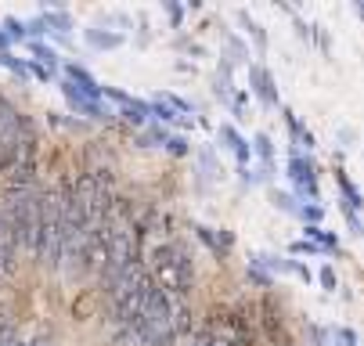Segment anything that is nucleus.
Masks as SVG:
<instances>
[{"label":"nucleus","instance_id":"f257e3e1","mask_svg":"<svg viewBox=\"0 0 364 346\" xmlns=\"http://www.w3.org/2000/svg\"><path fill=\"white\" fill-rule=\"evenodd\" d=\"M65 199H69V206H73L76 220L83 224V231H87V227H97V224H105V220H109L112 199H109V188H105V180H101L97 173H83V177L73 184V191L65 195Z\"/></svg>","mask_w":364,"mask_h":346},{"label":"nucleus","instance_id":"f03ea898","mask_svg":"<svg viewBox=\"0 0 364 346\" xmlns=\"http://www.w3.org/2000/svg\"><path fill=\"white\" fill-rule=\"evenodd\" d=\"M151 267H155V278H159V285L166 296H188L191 292V260L177 249V245H155L151 249Z\"/></svg>","mask_w":364,"mask_h":346},{"label":"nucleus","instance_id":"7ed1b4c3","mask_svg":"<svg viewBox=\"0 0 364 346\" xmlns=\"http://www.w3.org/2000/svg\"><path fill=\"white\" fill-rule=\"evenodd\" d=\"M289 177L296 180V188L303 195H310V199H318V180H314V163L303 159V156H292L289 159Z\"/></svg>","mask_w":364,"mask_h":346},{"label":"nucleus","instance_id":"20e7f679","mask_svg":"<svg viewBox=\"0 0 364 346\" xmlns=\"http://www.w3.org/2000/svg\"><path fill=\"white\" fill-rule=\"evenodd\" d=\"M65 83L73 90H80L83 97H90V102H97V97H101V83L87 69H80V65H65Z\"/></svg>","mask_w":364,"mask_h":346},{"label":"nucleus","instance_id":"39448f33","mask_svg":"<svg viewBox=\"0 0 364 346\" xmlns=\"http://www.w3.org/2000/svg\"><path fill=\"white\" fill-rule=\"evenodd\" d=\"M62 94H65V102L76 109V112H83V116H90V119H112L116 112H109V109H101L97 102H90V97H83L80 90H73L69 83H62Z\"/></svg>","mask_w":364,"mask_h":346},{"label":"nucleus","instance_id":"423d86ee","mask_svg":"<svg viewBox=\"0 0 364 346\" xmlns=\"http://www.w3.org/2000/svg\"><path fill=\"white\" fill-rule=\"evenodd\" d=\"M249 83H252L256 97H259V102H264L267 109H274V105H278V90H274V80H271V72H267V69L252 65V69H249Z\"/></svg>","mask_w":364,"mask_h":346},{"label":"nucleus","instance_id":"0eeeda50","mask_svg":"<svg viewBox=\"0 0 364 346\" xmlns=\"http://www.w3.org/2000/svg\"><path fill=\"white\" fill-rule=\"evenodd\" d=\"M195 234H198L205 245H210L213 256H228V253L235 249V234H231V231H213V227L198 224V227H195Z\"/></svg>","mask_w":364,"mask_h":346},{"label":"nucleus","instance_id":"6e6552de","mask_svg":"<svg viewBox=\"0 0 364 346\" xmlns=\"http://www.w3.org/2000/svg\"><path fill=\"white\" fill-rule=\"evenodd\" d=\"M69 33L73 29V18L65 15V11H47V15H40V18H33L29 26H26V33Z\"/></svg>","mask_w":364,"mask_h":346},{"label":"nucleus","instance_id":"1a4fd4ad","mask_svg":"<svg viewBox=\"0 0 364 346\" xmlns=\"http://www.w3.org/2000/svg\"><path fill=\"white\" fill-rule=\"evenodd\" d=\"M29 51H33V58H36V76H40V80H50V76H55V69H58V55L50 51V47H43V43H29Z\"/></svg>","mask_w":364,"mask_h":346},{"label":"nucleus","instance_id":"9d476101","mask_svg":"<svg viewBox=\"0 0 364 346\" xmlns=\"http://www.w3.org/2000/svg\"><path fill=\"white\" fill-rule=\"evenodd\" d=\"M318 346H357V335L350 328H314Z\"/></svg>","mask_w":364,"mask_h":346},{"label":"nucleus","instance_id":"9b49d317","mask_svg":"<svg viewBox=\"0 0 364 346\" xmlns=\"http://www.w3.org/2000/svg\"><path fill=\"white\" fill-rule=\"evenodd\" d=\"M83 36H87V43H90V47H97V51H116V47L123 43V36H119V33H101V29H87Z\"/></svg>","mask_w":364,"mask_h":346},{"label":"nucleus","instance_id":"f8f14e48","mask_svg":"<svg viewBox=\"0 0 364 346\" xmlns=\"http://www.w3.org/2000/svg\"><path fill=\"white\" fill-rule=\"evenodd\" d=\"M220 141H228V148L238 156V163H242V166L249 163V144L238 137V130H235V126H220Z\"/></svg>","mask_w":364,"mask_h":346},{"label":"nucleus","instance_id":"ddd939ff","mask_svg":"<svg viewBox=\"0 0 364 346\" xmlns=\"http://www.w3.org/2000/svg\"><path fill=\"white\" fill-rule=\"evenodd\" d=\"M238 22L245 26V33L256 40V47H267V36H264V29H259V22H252L249 18V11H238Z\"/></svg>","mask_w":364,"mask_h":346},{"label":"nucleus","instance_id":"4468645a","mask_svg":"<svg viewBox=\"0 0 364 346\" xmlns=\"http://www.w3.org/2000/svg\"><path fill=\"white\" fill-rule=\"evenodd\" d=\"M336 177H339V188H343V195H346V210H357V206H360V195H357V188L346 180V173H343V170H336Z\"/></svg>","mask_w":364,"mask_h":346},{"label":"nucleus","instance_id":"2eb2a0df","mask_svg":"<svg viewBox=\"0 0 364 346\" xmlns=\"http://www.w3.org/2000/svg\"><path fill=\"white\" fill-rule=\"evenodd\" d=\"M188 346H231V342L220 339V335H213V332H195V335L188 339Z\"/></svg>","mask_w":364,"mask_h":346},{"label":"nucleus","instance_id":"dca6fc26","mask_svg":"<svg viewBox=\"0 0 364 346\" xmlns=\"http://www.w3.org/2000/svg\"><path fill=\"white\" fill-rule=\"evenodd\" d=\"M285 116H289V130H292V137H296L299 144H306V148L314 144V137H310V130H303V126H299V119H296L292 112H285Z\"/></svg>","mask_w":364,"mask_h":346},{"label":"nucleus","instance_id":"f3484780","mask_svg":"<svg viewBox=\"0 0 364 346\" xmlns=\"http://www.w3.org/2000/svg\"><path fill=\"white\" fill-rule=\"evenodd\" d=\"M252 144H256V152H259V159H264V163L274 159V148H271V137H267V134H256Z\"/></svg>","mask_w":364,"mask_h":346},{"label":"nucleus","instance_id":"a211bd4d","mask_svg":"<svg viewBox=\"0 0 364 346\" xmlns=\"http://www.w3.org/2000/svg\"><path fill=\"white\" fill-rule=\"evenodd\" d=\"M148 116H159L163 123H173V119H177V112H173L170 105H163V102H155V105H148Z\"/></svg>","mask_w":364,"mask_h":346},{"label":"nucleus","instance_id":"6ab92c4d","mask_svg":"<svg viewBox=\"0 0 364 346\" xmlns=\"http://www.w3.org/2000/svg\"><path fill=\"white\" fill-rule=\"evenodd\" d=\"M0 62H4V65H8V69H11V72H18V76H22V80H26V76H29V65H26V62H18V58H11V55H8V51H0Z\"/></svg>","mask_w":364,"mask_h":346},{"label":"nucleus","instance_id":"aec40b11","mask_svg":"<svg viewBox=\"0 0 364 346\" xmlns=\"http://www.w3.org/2000/svg\"><path fill=\"white\" fill-rule=\"evenodd\" d=\"M249 278H252L259 288H271V274H267L264 267H259V264H249Z\"/></svg>","mask_w":364,"mask_h":346},{"label":"nucleus","instance_id":"412c9836","mask_svg":"<svg viewBox=\"0 0 364 346\" xmlns=\"http://www.w3.org/2000/svg\"><path fill=\"white\" fill-rule=\"evenodd\" d=\"M0 346H22V339L11 325H0Z\"/></svg>","mask_w":364,"mask_h":346},{"label":"nucleus","instance_id":"4be33fe9","mask_svg":"<svg viewBox=\"0 0 364 346\" xmlns=\"http://www.w3.org/2000/svg\"><path fill=\"white\" fill-rule=\"evenodd\" d=\"M4 29H8L11 40H22L26 36V22H18V18H4Z\"/></svg>","mask_w":364,"mask_h":346},{"label":"nucleus","instance_id":"5701e85b","mask_svg":"<svg viewBox=\"0 0 364 346\" xmlns=\"http://www.w3.org/2000/svg\"><path fill=\"white\" fill-rule=\"evenodd\" d=\"M166 144H170V152H173V156H188V144H184V137H170Z\"/></svg>","mask_w":364,"mask_h":346},{"label":"nucleus","instance_id":"b1692460","mask_svg":"<svg viewBox=\"0 0 364 346\" xmlns=\"http://www.w3.org/2000/svg\"><path fill=\"white\" fill-rule=\"evenodd\" d=\"M274 206H282L285 213H296V206H292V199H289V195H282V191H274Z\"/></svg>","mask_w":364,"mask_h":346},{"label":"nucleus","instance_id":"393cba45","mask_svg":"<svg viewBox=\"0 0 364 346\" xmlns=\"http://www.w3.org/2000/svg\"><path fill=\"white\" fill-rule=\"evenodd\" d=\"M321 281H325V288H336V271L325 267V271H321Z\"/></svg>","mask_w":364,"mask_h":346},{"label":"nucleus","instance_id":"a878e982","mask_svg":"<svg viewBox=\"0 0 364 346\" xmlns=\"http://www.w3.org/2000/svg\"><path fill=\"white\" fill-rule=\"evenodd\" d=\"M166 15H170L173 26H181V8H177V4H166Z\"/></svg>","mask_w":364,"mask_h":346},{"label":"nucleus","instance_id":"bb28decb","mask_svg":"<svg viewBox=\"0 0 364 346\" xmlns=\"http://www.w3.org/2000/svg\"><path fill=\"white\" fill-rule=\"evenodd\" d=\"M22 346H50L47 339H33V342H22Z\"/></svg>","mask_w":364,"mask_h":346},{"label":"nucleus","instance_id":"cd10ccee","mask_svg":"<svg viewBox=\"0 0 364 346\" xmlns=\"http://www.w3.org/2000/svg\"><path fill=\"white\" fill-rule=\"evenodd\" d=\"M4 43H8V40H4V36H0V47H4Z\"/></svg>","mask_w":364,"mask_h":346}]
</instances>
